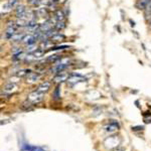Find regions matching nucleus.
<instances>
[{
	"label": "nucleus",
	"instance_id": "nucleus-1",
	"mask_svg": "<svg viewBox=\"0 0 151 151\" xmlns=\"http://www.w3.org/2000/svg\"><path fill=\"white\" fill-rule=\"evenodd\" d=\"M69 67V60L68 58H60L58 63H55L53 68L52 69V72L55 73H60V72H64V70Z\"/></svg>",
	"mask_w": 151,
	"mask_h": 151
},
{
	"label": "nucleus",
	"instance_id": "nucleus-2",
	"mask_svg": "<svg viewBox=\"0 0 151 151\" xmlns=\"http://www.w3.org/2000/svg\"><path fill=\"white\" fill-rule=\"evenodd\" d=\"M42 99H43V94L40 93V92H37V91H35L28 95L27 101L32 105H35V104H38L40 102L42 101Z\"/></svg>",
	"mask_w": 151,
	"mask_h": 151
},
{
	"label": "nucleus",
	"instance_id": "nucleus-3",
	"mask_svg": "<svg viewBox=\"0 0 151 151\" xmlns=\"http://www.w3.org/2000/svg\"><path fill=\"white\" fill-rule=\"evenodd\" d=\"M70 77V74L67 72H60V73H58L57 75L53 77V82L55 83H63V82H65L68 81V79H69Z\"/></svg>",
	"mask_w": 151,
	"mask_h": 151
},
{
	"label": "nucleus",
	"instance_id": "nucleus-4",
	"mask_svg": "<svg viewBox=\"0 0 151 151\" xmlns=\"http://www.w3.org/2000/svg\"><path fill=\"white\" fill-rule=\"evenodd\" d=\"M26 9H25V6L22 5V4H18L17 6L15 7V15L17 18H22L24 19V16L26 14Z\"/></svg>",
	"mask_w": 151,
	"mask_h": 151
},
{
	"label": "nucleus",
	"instance_id": "nucleus-5",
	"mask_svg": "<svg viewBox=\"0 0 151 151\" xmlns=\"http://www.w3.org/2000/svg\"><path fill=\"white\" fill-rule=\"evenodd\" d=\"M35 40H36V37L32 35H24L23 38H22V42L26 45H35Z\"/></svg>",
	"mask_w": 151,
	"mask_h": 151
},
{
	"label": "nucleus",
	"instance_id": "nucleus-6",
	"mask_svg": "<svg viewBox=\"0 0 151 151\" xmlns=\"http://www.w3.org/2000/svg\"><path fill=\"white\" fill-rule=\"evenodd\" d=\"M40 75H38L37 73H30L27 77H26V82L29 83V84H35L40 80Z\"/></svg>",
	"mask_w": 151,
	"mask_h": 151
},
{
	"label": "nucleus",
	"instance_id": "nucleus-7",
	"mask_svg": "<svg viewBox=\"0 0 151 151\" xmlns=\"http://www.w3.org/2000/svg\"><path fill=\"white\" fill-rule=\"evenodd\" d=\"M50 82H43V83H41L40 86L37 87L36 91L40 92V93L45 94V93H47L48 90H50Z\"/></svg>",
	"mask_w": 151,
	"mask_h": 151
},
{
	"label": "nucleus",
	"instance_id": "nucleus-8",
	"mask_svg": "<svg viewBox=\"0 0 151 151\" xmlns=\"http://www.w3.org/2000/svg\"><path fill=\"white\" fill-rule=\"evenodd\" d=\"M25 27L26 29H28L29 31H35V29L40 28V25H38L35 19H32V20H28L27 22H26Z\"/></svg>",
	"mask_w": 151,
	"mask_h": 151
},
{
	"label": "nucleus",
	"instance_id": "nucleus-9",
	"mask_svg": "<svg viewBox=\"0 0 151 151\" xmlns=\"http://www.w3.org/2000/svg\"><path fill=\"white\" fill-rule=\"evenodd\" d=\"M83 81V77L79 74H72L70 75L69 79H68V82L70 83V84H76V83H79Z\"/></svg>",
	"mask_w": 151,
	"mask_h": 151
},
{
	"label": "nucleus",
	"instance_id": "nucleus-10",
	"mask_svg": "<svg viewBox=\"0 0 151 151\" xmlns=\"http://www.w3.org/2000/svg\"><path fill=\"white\" fill-rule=\"evenodd\" d=\"M16 89H17V87H16V85L13 84V83H9V84L5 85L4 88H3L4 92H5V93H8V94L13 93Z\"/></svg>",
	"mask_w": 151,
	"mask_h": 151
},
{
	"label": "nucleus",
	"instance_id": "nucleus-11",
	"mask_svg": "<svg viewBox=\"0 0 151 151\" xmlns=\"http://www.w3.org/2000/svg\"><path fill=\"white\" fill-rule=\"evenodd\" d=\"M55 19L57 20V22L58 21H64V19H65L64 12H63L62 10H58L55 14Z\"/></svg>",
	"mask_w": 151,
	"mask_h": 151
},
{
	"label": "nucleus",
	"instance_id": "nucleus-12",
	"mask_svg": "<svg viewBox=\"0 0 151 151\" xmlns=\"http://www.w3.org/2000/svg\"><path fill=\"white\" fill-rule=\"evenodd\" d=\"M63 40H65V35H60V33H55V35L50 37V40L52 41H60Z\"/></svg>",
	"mask_w": 151,
	"mask_h": 151
},
{
	"label": "nucleus",
	"instance_id": "nucleus-13",
	"mask_svg": "<svg viewBox=\"0 0 151 151\" xmlns=\"http://www.w3.org/2000/svg\"><path fill=\"white\" fill-rule=\"evenodd\" d=\"M60 86H58L57 88L55 89V92H53V94H52V97H53V99L55 100H58L60 98Z\"/></svg>",
	"mask_w": 151,
	"mask_h": 151
},
{
	"label": "nucleus",
	"instance_id": "nucleus-14",
	"mask_svg": "<svg viewBox=\"0 0 151 151\" xmlns=\"http://www.w3.org/2000/svg\"><path fill=\"white\" fill-rule=\"evenodd\" d=\"M23 36H24L23 33H15L13 37H12V41H19V40H22Z\"/></svg>",
	"mask_w": 151,
	"mask_h": 151
},
{
	"label": "nucleus",
	"instance_id": "nucleus-15",
	"mask_svg": "<svg viewBox=\"0 0 151 151\" xmlns=\"http://www.w3.org/2000/svg\"><path fill=\"white\" fill-rule=\"evenodd\" d=\"M37 50V45H27V50H26V52H35Z\"/></svg>",
	"mask_w": 151,
	"mask_h": 151
},
{
	"label": "nucleus",
	"instance_id": "nucleus-16",
	"mask_svg": "<svg viewBox=\"0 0 151 151\" xmlns=\"http://www.w3.org/2000/svg\"><path fill=\"white\" fill-rule=\"evenodd\" d=\"M65 22L64 21H58L57 23H55V27L58 29V30H62V29H64L65 28Z\"/></svg>",
	"mask_w": 151,
	"mask_h": 151
},
{
	"label": "nucleus",
	"instance_id": "nucleus-17",
	"mask_svg": "<svg viewBox=\"0 0 151 151\" xmlns=\"http://www.w3.org/2000/svg\"><path fill=\"white\" fill-rule=\"evenodd\" d=\"M143 129H144L143 126H136V127H132L133 131H142Z\"/></svg>",
	"mask_w": 151,
	"mask_h": 151
},
{
	"label": "nucleus",
	"instance_id": "nucleus-18",
	"mask_svg": "<svg viewBox=\"0 0 151 151\" xmlns=\"http://www.w3.org/2000/svg\"><path fill=\"white\" fill-rule=\"evenodd\" d=\"M114 151H124V150H123V149H121V148H120V149H119V148H118V149H115Z\"/></svg>",
	"mask_w": 151,
	"mask_h": 151
}]
</instances>
